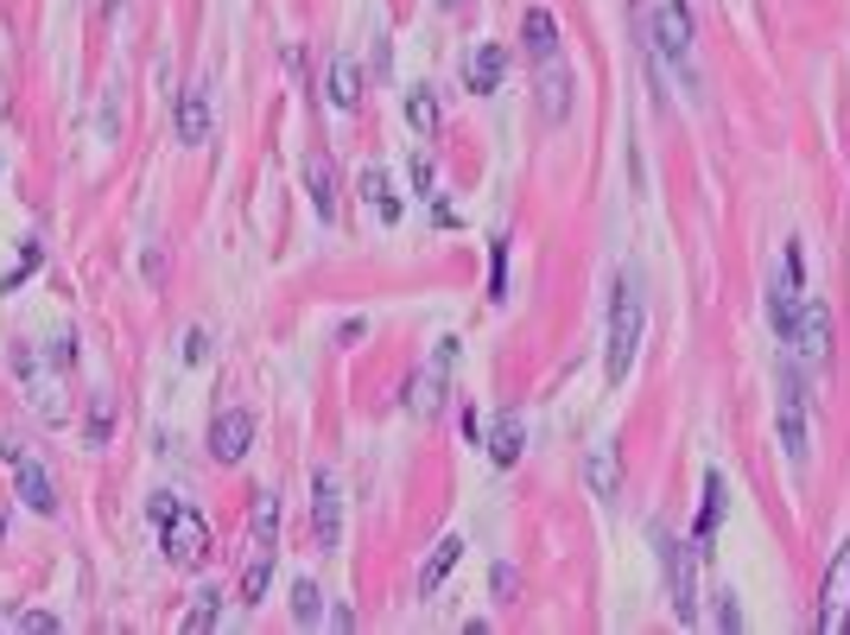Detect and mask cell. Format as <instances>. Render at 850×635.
I'll return each mask as SVG.
<instances>
[{
	"label": "cell",
	"instance_id": "74e56055",
	"mask_svg": "<svg viewBox=\"0 0 850 635\" xmlns=\"http://www.w3.org/2000/svg\"><path fill=\"white\" fill-rule=\"evenodd\" d=\"M439 7H464V0H439Z\"/></svg>",
	"mask_w": 850,
	"mask_h": 635
},
{
	"label": "cell",
	"instance_id": "8992f818",
	"mask_svg": "<svg viewBox=\"0 0 850 635\" xmlns=\"http://www.w3.org/2000/svg\"><path fill=\"white\" fill-rule=\"evenodd\" d=\"M654 540H661V560H666V591H673V610H679V623H692V616H699L692 547H686V540H673V534H654Z\"/></svg>",
	"mask_w": 850,
	"mask_h": 635
},
{
	"label": "cell",
	"instance_id": "8fae6325",
	"mask_svg": "<svg viewBox=\"0 0 850 635\" xmlns=\"http://www.w3.org/2000/svg\"><path fill=\"white\" fill-rule=\"evenodd\" d=\"M7 464H13V489H20V502H26L33 515H58V489H51V477L38 471L33 457H20V451H13Z\"/></svg>",
	"mask_w": 850,
	"mask_h": 635
},
{
	"label": "cell",
	"instance_id": "30bf717a",
	"mask_svg": "<svg viewBox=\"0 0 850 635\" xmlns=\"http://www.w3.org/2000/svg\"><path fill=\"white\" fill-rule=\"evenodd\" d=\"M172 127H178V141H185V147H204V141H210V83H190L185 96H178Z\"/></svg>",
	"mask_w": 850,
	"mask_h": 635
},
{
	"label": "cell",
	"instance_id": "cb8c5ba5",
	"mask_svg": "<svg viewBox=\"0 0 850 635\" xmlns=\"http://www.w3.org/2000/svg\"><path fill=\"white\" fill-rule=\"evenodd\" d=\"M591 489L603 496V502L623 489V477H616V445H596V451H591Z\"/></svg>",
	"mask_w": 850,
	"mask_h": 635
},
{
	"label": "cell",
	"instance_id": "44dd1931",
	"mask_svg": "<svg viewBox=\"0 0 850 635\" xmlns=\"http://www.w3.org/2000/svg\"><path fill=\"white\" fill-rule=\"evenodd\" d=\"M331 102L336 109H362V71H356V58H336L331 64Z\"/></svg>",
	"mask_w": 850,
	"mask_h": 635
},
{
	"label": "cell",
	"instance_id": "1f68e13d",
	"mask_svg": "<svg viewBox=\"0 0 850 635\" xmlns=\"http://www.w3.org/2000/svg\"><path fill=\"white\" fill-rule=\"evenodd\" d=\"M13 630H38V635H51V630H58V616H51V610H20V616H13Z\"/></svg>",
	"mask_w": 850,
	"mask_h": 635
},
{
	"label": "cell",
	"instance_id": "484cf974",
	"mask_svg": "<svg viewBox=\"0 0 850 635\" xmlns=\"http://www.w3.org/2000/svg\"><path fill=\"white\" fill-rule=\"evenodd\" d=\"M724 522V477H704V515H699V540H711Z\"/></svg>",
	"mask_w": 850,
	"mask_h": 635
},
{
	"label": "cell",
	"instance_id": "7a4b0ae2",
	"mask_svg": "<svg viewBox=\"0 0 850 635\" xmlns=\"http://www.w3.org/2000/svg\"><path fill=\"white\" fill-rule=\"evenodd\" d=\"M641 331H648V312H641L635 280L623 273V280H616V300H609V350H603V369H609V381H629L635 356H641Z\"/></svg>",
	"mask_w": 850,
	"mask_h": 635
},
{
	"label": "cell",
	"instance_id": "d6a6232c",
	"mask_svg": "<svg viewBox=\"0 0 850 635\" xmlns=\"http://www.w3.org/2000/svg\"><path fill=\"white\" fill-rule=\"evenodd\" d=\"M71 363H76V337L58 331V337H51V369H71Z\"/></svg>",
	"mask_w": 850,
	"mask_h": 635
},
{
	"label": "cell",
	"instance_id": "277c9868",
	"mask_svg": "<svg viewBox=\"0 0 850 635\" xmlns=\"http://www.w3.org/2000/svg\"><path fill=\"white\" fill-rule=\"evenodd\" d=\"M818 635H845L850 630V540L838 547V560L825 572V585H818V616H813Z\"/></svg>",
	"mask_w": 850,
	"mask_h": 635
},
{
	"label": "cell",
	"instance_id": "2e32d148",
	"mask_svg": "<svg viewBox=\"0 0 850 635\" xmlns=\"http://www.w3.org/2000/svg\"><path fill=\"white\" fill-rule=\"evenodd\" d=\"M311 522H318V540H324V547H336V540H343V496H336L331 477H318V484H311Z\"/></svg>",
	"mask_w": 850,
	"mask_h": 635
},
{
	"label": "cell",
	"instance_id": "d6986e66",
	"mask_svg": "<svg viewBox=\"0 0 850 635\" xmlns=\"http://www.w3.org/2000/svg\"><path fill=\"white\" fill-rule=\"evenodd\" d=\"M356 191H362V204H369L381 223H401V197H394V185H387V172H381V166H369Z\"/></svg>",
	"mask_w": 850,
	"mask_h": 635
},
{
	"label": "cell",
	"instance_id": "5bb4252c",
	"mask_svg": "<svg viewBox=\"0 0 850 635\" xmlns=\"http://www.w3.org/2000/svg\"><path fill=\"white\" fill-rule=\"evenodd\" d=\"M451 356H457V350H451V343H439V356H432V375H419V381H412V401H407L412 413H426V419H432V413L444 407V381H451Z\"/></svg>",
	"mask_w": 850,
	"mask_h": 635
},
{
	"label": "cell",
	"instance_id": "83f0119b",
	"mask_svg": "<svg viewBox=\"0 0 850 635\" xmlns=\"http://www.w3.org/2000/svg\"><path fill=\"white\" fill-rule=\"evenodd\" d=\"M38 261H45V248H38V242H26V248H20V261H13V273L0 280V293H20V286L38 273Z\"/></svg>",
	"mask_w": 850,
	"mask_h": 635
},
{
	"label": "cell",
	"instance_id": "7c38bea8",
	"mask_svg": "<svg viewBox=\"0 0 850 635\" xmlns=\"http://www.w3.org/2000/svg\"><path fill=\"white\" fill-rule=\"evenodd\" d=\"M305 191H311V210L324 217V223H336V166H331V152H311L305 159Z\"/></svg>",
	"mask_w": 850,
	"mask_h": 635
},
{
	"label": "cell",
	"instance_id": "ba28073f",
	"mask_svg": "<svg viewBox=\"0 0 850 635\" xmlns=\"http://www.w3.org/2000/svg\"><path fill=\"white\" fill-rule=\"evenodd\" d=\"M654 45H661V58L673 71L692 64V13H686V0H661L654 7Z\"/></svg>",
	"mask_w": 850,
	"mask_h": 635
},
{
	"label": "cell",
	"instance_id": "d590c367",
	"mask_svg": "<svg viewBox=\"0 0 850 635\" xmlns=\"http://www.w3.org/2000/svg\"><path fill=\"white\" fill-rule=\"evenodd\" d=\"M717 623H724V630H742V610L730 603V591H724V603H717Z\"/></svg>",
	"mask_w": 850,
	"mask_h": 635
},
{
	"label": "cell",
	"instance_id": "603a6c76",
	"mask_svg": "<svg viewBox=\"0 0 850 635\" xmlns=\"http://www.w3.org/2000/svg\"><path fill=\"white\" fill-rule=\"evenodd\" d=\"M267 585H273V547H260L255 565L242 572V603H260V598H267Z\"/></svg>",
	"mask_w": 850,
	"mask_h": 635
},
{
	"label": "cell",
	"instance_id": "f1b7e54d",
	"mask_svg": "<svg viewBox=\"0 0 850 635\" xmlns=\"http://www.w3.org/2000/svg\"><path fill=\"white\" fill-rule=\"evenodd\" d=\"M217 616H222V591H197V603H190V616H185V630H217Z\"/></svg>",
	"mask_w": 850,
	"mask_h": 635
},
{
	"label": "cell",
	"instance_id": "d4e9b609",
	"mask_svg": "<svg viewBox=\"0 0 850 635\" xmlns=\"http://www.w3.org/2000/svg\"><path fill=\"white\" fill-rule=\"evenodd\" d=\"M407 121H412V134H439V102H432V89H412L407 96Z\"/></svg>",
	"mask_w": 850,
	"mask_h": 635
},
{
	"label": "cell",
	"instance_id": "7402d4cb",
	"mask_svg": "<svg viewBox=\"0 0 850 635\" xmlns=\"http://www.w3.org/2000/svg\"><path fill=\"white\" fill-rule=\"evenodd\" d=\"M248 527H255V547H273V534H280V496H273V489H255Z\"/></svg>",
	"mask_w": 850,
	"mask_h": 635
},
{
	"label": "cell",
	"instance_id": "ac0fdd59",
	"mask_svg": "<svg viewBox=\"0 0 850 635\" xmlns=\"http://www.w3.org/2000/svg\"><path fill=\"white\" fill-rule=\"evenodd\" d=\"M565 109H571V76H565L558 58H546V71H540V114H546V121H565Z\"/></svg>",
	"mask_w": 850,
	"mask_h": 635
},
{
	"label": "cell",
	"instance_id": "4316f807",
	"mask_svg": "<svg viewBox=\"0 0 850 635\" xmlns=\"http://www.w3.org/2000/svg\"><path fill=\"white\" fill-rule=\"evenodd\" d=\"M293 616L305 623V630H311V623L324 616V591H318L311 578H298V585H293Z\"/></svg>",
	"mask_w": 850,
	"mask_h": 635
},
{
	"label": "cell",
	"instance_id": "ffe728a7",
	"mask_svg": "<svg viewBox=\"0 0 850 635\" xmlns=\"http://www.w3.org/2000/svg\"><path fill=\"white\" fill-rule=\"evenodd\" d=\"M457 560H464V540H457V534H444L439 547H432V560H426V572H419V591L432 598L444 578H451V565H457Z\"/></svg>",
	"mask_w": 850,
	"mask_h": 635
},
{
	"label": "cell",
	"instance_id": "8d00e7d4",
	"mask_svg": "<svg viewBox=\"0 0 850 635\" xmlns=\"http://www.w3.org/2000/svg\"><path fill=\"white\" fill-rule=\"evenodd\" d=\"M185 356H190V363H204V356H210V337L190 331V337H185Z\"/></svg>",
	"mask_w": 850,
	"mask_h": 635
},
{
	"label": "cell",
	"instance_id": "6da1fadb",
	"mask_svg": "<svg viewBox=\"0 0 850 635\" xmlns=\"http://www.w3.org/2000/svg\"><path fill=\"white\" fill-rule=\"evenodd\" d=\"M147 509H152V522H159V553L178 565V572L210 565V547H217V540H210V522H204L190 502H178L172 489H159Z\"/></svg>",
	"mask_w": 850,
	"mask_h": 635
},
{
	"label": "cell",
	"instance_id": "9a60e30c",
	"mask_svg": "<svg viewBox=\"0 0 850 635\" xmlns=\"http://www.w3.org/2000/svg\"><path fill=\"white\" fill-rule=\"evenodd\" d=\"M482 445H489V457H495V464H520V451H527V419L508 407L495 426H489V432H482Z\"/></svg>",
	"mask_w": 850,
	"mask_h": 635
},
{
	"label": "cell",
	"instance_id": "e0dca14e",
	"mask_svg": "<svg viewBox=\"0 0 850 635\" xmlns=\"http://www.w3.org/2000/svg\"><path fill=\"white\" fill-rule=\"evenodd\" d=\"M520 38H527V51L546 64V58H558V20L546 13V7H527L520 13Z\"/></svg>",
	"mask_w": 850,
	"mask_h": 635
},
{
	"label": "cell",
	"instance_id": "4fadbf2b",
	"mask_svg": "<svg viewBox=\"0 0 850 635\" xmlns=\"http://www.w3.org/2000/svg\"><path fill=\"white\" fill-rule=\"evenodd\" d=\"M502 76H508V51H502V45H477V51L464 58V83H470L477 96H495Z\"/></svg>",
	"mask_w": 850,
	"mask_h": 635
},
{
	"label": "cell",
	"instance_id": "9c48e42d",
	"mask_svg": "<svg viewBox=\"0 0 850 635\" xmlns=\"http://www.w3.org/2000/svg\"><path fill=\"white\" fill-rule=\"evenodd\" d=\"M768 318H775L780 337L793 331V318H800V248L793 242L780 248V273H775V286H768Z\"/></svg>",
	"mask_w": 850,
	"mask_h": 635
},
{
	"label": "cell",
	"instance_id": "836d02e7",
	"mask_svg": "<svg viewBox=\"0 0 850 635\" xmlns=\"http://www.w3.org/2000/svg\"><path fill=\"white\" fill-rule=\"evenodd\" d=\"M515 591H520V572H515V565H495V598L508 603Z\"/></svg>",
	"mask_w": 850,
	"mask_h": 635
},
{
	"label": "cell",
	"instance_id": "3957f363",
	"mask_svg": "<svg viewBox=\"0 0 850 635\" xmlns=\"http://www.w3.org/2000/svg\"><path fill=\"white\" fill-rule=\"evenodd\" d=\"M787 343H793V363H806V369L831 363V305H825V300H800V318H793Z\"/></svg>",
	"mask_w": 850,
	"mask_h": 635
},
{
	"label": "cell",
	"instance_id": "4dcf8cb0",
	"mask_svg": "<svg viewBox=\"0 0 850 635\" xmlns=\"http://www.w3.org/2000/svg\"><path fill=\"white\" fill-rule=\"evenodd\" d=\"M432 185H439V166H432L426 152H412V191H419V197H432Z\"/></svg>",
	"mask_w": 850,
	"mask_h": 635
},
{
	"label": "cell",
	"instance_id": "e575fe53",
	"mask_svg": "<svg viewBox=\"0 0 850 635\" xmlns=\"http://www.w3.org/2000/svg\"><path fill=\"white\" fill-rule=\"evenodd\" d=\"M109 439V401H96V413H89V445H102Z\"/></svg>",
	"mask_w": 850,
	"mask_h": 635
},
{
	"label": "cell",
	"instance_id": "52a82bcc",
	"mask_svg": "<svg viewBox=\"0 0 850 635\" xmlns=\"http://www.w3.org/2000/svg\"><path fill=\"white\" fill-rule=\"evenodd\" d=\"M255 413L248 407H222L217 419H210V457H217V464H242V457H248V451H255Z\"/></svg>",
	"mask_w": 850,
	"mask_h": 635
},
{
	"label": "cell",
	"instance_id": "f546056e",
	"mask_svg": "<svg viewBox=\"0 0 850 635\" xmlns=\"http://www.w3.org/2000/svg\"><path fill=\"white\" fill-rule=\"evenodd\" d=\"M489 300H508V242H495V267H489Z\"/></svg>",
	"mask_w": 850,
	"mask_h": 635
},
{
	"label": "cell",
	"instance_id": "5b68a950",
	"mask_svg": "<svg viewBox=\"0 0 850 635\" xmlns=\"http://www.w3.org/2000/svg\"><path fill=\"white\" fill-rule=\"evenodd\" d=\"M780 445H787V457H793V464H806V381H800V369H793V363H787V369H780Z\"/></svg>",
	"mask_w": 850,
	"mask_h": 635
}]
</instances>
